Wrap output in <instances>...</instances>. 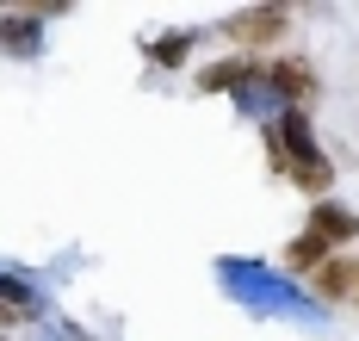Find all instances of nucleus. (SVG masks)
Masks as SVG:
<instances>
[{
	"label": "nucleus",
	"mask_w": 359,
	"mask_h": 341,
	"mask_svg": "<svg viewBox=\"0 0 359 341\" xmlns=\"http://www.w3.org/2000/svg\"><path fill=\"white\" fill-rule=\"evenodd\" d=\"M254 75H260L254 56H223L211 69H198V87H205V93H229V87H242V81H254Z\"/></svg>",
	"instance_id": "f257e3e1"
},
{
	"label": "nucleus",
	"mask_w": 359,
	"mask_h": 341,
	"mask_svg": "<svg viewBox=\"0 0 359 341\" xmlns=\"http://www.w3.org/2000/svg\"><path fill=\"white\" fill-rule=\"evenodd\" d=\"M285 32V13L279 6H260V13H242L236 25H229V38H242V44H273Z\"/></svg>",
	"instance_id": "f03ea898"
},
{
	"label": "nucleus",
	"mask_w": 359,
	"mask_h": 341,
	"mask_svg": "<svg viewBox=\"0 0 359 341\" xmlns=\"http://www.w3.org/2000/svg\"><path fill=\"white\" fill-rule=\"evenodd\" d=\"M273 87H279L285 100H304V93H316V69H310L304 56H279V62H273Z\"/></svg>",
	"instance_id": "7ed1b4c3"
},
{
	"label": "nucleus",
	"mask_w": 359,
	"mask_h": 341,
	"mask_svg": "<svg viewBox=\"0 0 359 341\" xmlns=\"http://www.w3.org/2000/svg\"><path fill=\"white\" fill-rule=\"evenodd\" d=\"M310 229H316L323 242H347V236H359V218L347 205H316V211H310Z\"/></svg>",
	"instance_id": "20e7f679"
},
{
	"label": "nucleus",
	"mask_w": 359,
	"mask_h": 341,
	"mask_svg": "<svg viewBox=\"0 0 359 341\" xmlns=\"http://www.w3.org/2000/svg\"><path fill=\"white\" fill-rule=\"evenodd\" d=\"M323 261H328V242L316 236V229H310V236H297V242L285 248V267H291V273H316Z\"/></svg>",
	"instance_id": "39448f33"
},
{
	"label": "nucleus",
	"mask_w": 359,
	"mask_h": 341,
	"mask_svg": "<svg viewBox=\"0 0 359 341\" xmlns=\"http://www.w3.org/2000/svg\"><path fill=\"white\" fill-rule=\"evenodd\" d=\"M353 279H359V273L347 261H323V267H316V292H323V298H347Z\"/></svg>",
	"instance_id": "423d86ee"
},
{
	"label": "nucleus",
	"mask_w": 359,
	"mask_h": 341,
	"mask_svg": "<svg viewBox=\"0 0 359 341\" xmlns=\"http://www.w3.org/2000/svg\"><path fill=\"white\" fill-rule=\"evenodd\" d=\"M291 180H297L304 192H328V180H334V168H328L323 155H316V161H297V168H291Z\"/></svg>",
	"instance_id": "0eeeda50"
},
{
	"label": "nucleus",
	"mask_w": 359,
	"mask_h": 341,
	"mask_svg": "<svg viewBox=\"0 0 359 341\" xmlns=\"http://www.w3.org/2000/svg\"><path fill=\"white\" fill-rule=\"evenodd\" d=\"M155 56H161V62H180V56H186V38H168V44H155Z\"/></svg>",
	"instance_id": "6e6552de"
}]
</instances>
